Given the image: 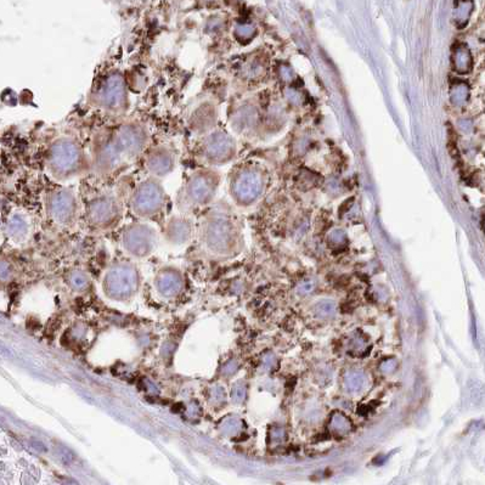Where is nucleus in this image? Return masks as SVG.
I'll return each instance as SVG.
<instances>
[{
	"mask_svg": "<svg viewBox=\"0 0 485 485\" xmlns=\"http://www.w3.org/2000/svg\"><path fill=\"white\" fill-rule=\"evenodd\" d=\"M230 152V144L224 135L214 134L201 142L197 153L207 162H219Z\"/></svg>",
	"mask_w": 485,
	"mask_h": 485,
	"instance_id": "nucleus-9",
	"label": "nucleus"
},
{
	"mask_svg": "<svg viewBox=\"0 0 485 485\" xmlns=\"http://www.w3.org/2000/svg\"><path fill=\"white\" fill-rule=\"evenodd\" d=\"M210 117H212V108L208 105H201L199 108H195L194 111L190 114L188 124L190 129L194 130L195 133H200L208 127Z\"/></svg>",
	"mask_w": 485,
	"mask_h": 485,
	"instance_id": "nucleus-10",
	"label": "nucleus"
},
{
	"mask_svg": "<svg viewBox=\"0 0 485 485\" xmlns=\"http://www.w3.org/2000/svg\"><path fill=\"white\" fill-rule=\"evenodd\" d=\"M122 210V203L117 192L112 190L103 191L97 194L89 202V218L97 225H110L112 224Z\"/></svg>",
	"mask_w": 485,
	"mask_h": 485,
	"instance_id": "nucleus-8",
	"label": "nucleus"
},
{
	"mask_svg": "<svg viewBox=\"0 0 485 485\" xmlns=\"http://www.w3.org/2000/svg\"><path fill=\"white\" fill-rule=\"evenodd\" d=\"M216 185V175L210 171H195L189 178L184 180L178 192L180 207H194L208 200Z\"/></svg>",
	"mask_w": 485,
	"mask_h": 485,
	"instance_id": "nucleus-5",
	"label": "nucleus"
},
{
	"mask_svg": "<svg viewBox=\"0 0 485 485\" xmlns=\"http://www.w3.org/2000/svg\"><path fill=\"white\" fill-rule=\"evenodd\" d=\"M86 101L105 114L123 116L129 110L130 100L128 86L123 72L119 70L108 71L97 78L88 94Z\"/></svg>",
	"mask_w": 485,
	"mask_h": 485,
	"instance_id": "nucleus-2",
	"label": "nucleus"
},
{
	"mask_svg": "<svg viewBox=\"0 0 485 485\" xmlns=\"http://www.w3.org/2000/svg\"><path fill=\"white\" fill-rule=\"evenodd\" d=\"M110 144L114 152L127 164L136 161L151 145V133L145 123L136 119L124 121L106 129Z\"/></svg>",
	"mask_w": 485,
	"mask_h": 485,
	"instance_id": "nucleus-3",
	"label": "nucleus"
},
{
	"mask_svg": "<svg viewBox=\"0 0 485 485\" xmlns=\"http://www.w3.org/2000/svg\"><path fill=\"white\" fill-rule=\"evenodd\" d=\"M45 194V206L48 213L59 223H70L76 216L78 200L73 190L56 184Z\"/></svg>",
	"mask_w": 485,
	"mask_h": 485,
	"instance_id": "nucleus-6",
	"label": "nucleus"
},
{
	"mask_svg": "<svg viewBox=\"0 0 485 485\" xmlns=\"http://www.w3.org/2000/svg\"><path fill=\"white\" fill-rule=\"evenodd\" d=\"M168 196L161 179L147 175L135 184L130 196V205L136 214L141 216H156L164 210Z\"/></svg>",
	"mask_w": 485,
	"mask_h": 485,
	"instance_id": "nucleus-4",
	"label": "nucleus"
},
{
	"mask_svg": "<svg viewBox=\"0 0 485 485\" xmlns=\"http://www.w3.org/2000/svg\"><path fill=\"white\" fill-rule=\"evenodd\" d=\"M44 167L49 178L64 184L92 172V161L89 152L75 136L59 135L45 150Z\"/></svg>",
	"mask_w": 485,
	"mask_h": 485,
	"instance_id": "nucleus-1",
	"label": "nucleus"
},
{
	"mask_svg": "<svg viewBox=\"0 0 485 485\" xmlns=\"http://www.w3.org/2000/svg\"><path fill=\"white\" fill-rule=\"evenodd\" d=\"M144 167L149 175L153 178L164 179L174 172L177 167V151L169 144H156L150 147L142 155Z\"/></svg>",
	"mask_w": 485,
	"mask_h": 485,
	"instance_id": "nucleus-7",
	"label": "nucleus"
}]
</instances>
